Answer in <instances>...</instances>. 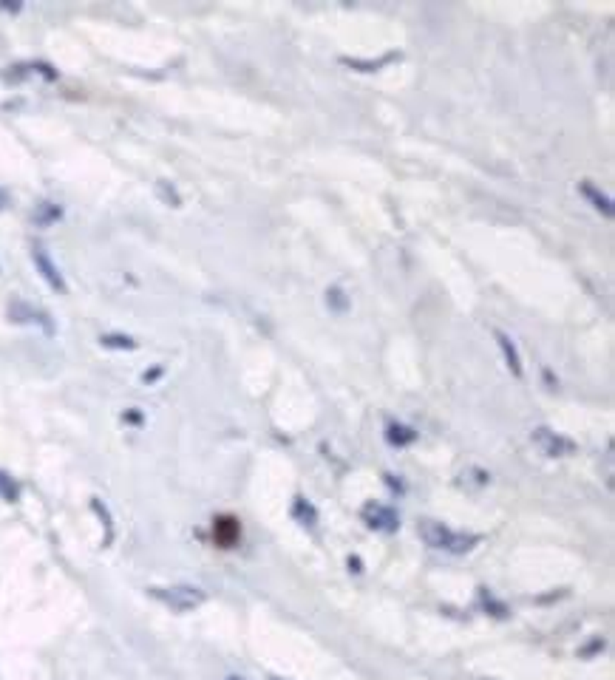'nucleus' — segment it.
<instances>
[{"instance_id": "6", "label": "nucleus", "mask_w": 615, "mask_h": 680, "mask_svg": "<svg viewBox=\"0 0 615 680\" xmlns=\"http://www.w3.org/2000/svg\"><path fill=\"white\" fill-rule=\"evenodd\" d=\"M9 318L12 321H18V323H32V321H37V323H43L46 329H52V318L49 315H43V312H37V309H32L29 304H23V301H12L9 304Z\"/></svg>"}, {"instance_id": "8", "label": "nucleus", "mask_w": 615, "mask_h": 680, "mask_svg": "<svg viewBox=\"0 0 615 680\" xmlns=\"http://www.w3.org/2000/svg\"><path fill=\"white\" fill-rule=\"evenodd\" d=\"M496 340H499V346H502V352H505V360H508L510 371H513L516 377H522V360H519V354H516L513 340H510L505 332H496Z\"/></svg>"}, {"instance_id": "14", "label": "nucleus", "mask_w": 615, "mask_h": 680, "mask_svg": "<svg viewBox=\"0 0 615 680\" xmlns=\"http://www.w3.org/2000/svg\"><path fill=\"white\" fill-rule=\"evenodd\" d=\"M295 516L306 525V527H315V522H318V513H315V508L309 505V502H304V499H295Z\"/></svg>"}, {"instance_id": "19", "label": "nucleus", "mask_w": 615, "mask_h": 680, "mask_svg": "<svg viewBox=\"0 0 615 680\" xmlns=\"http://www.w3.org/2000/svg\"><path fill=\"white\" fill-rule=\"evenodd\" d=\"M230 680H236V677H230Z\"/></svg>"}, {"instance_id": "1", "label": "nucleus", "mask_w": 615, "mask_h": 680, "mask_svg": "<svg viewBox=\"0 0 615 680\" xmlns=\"http://www.w3.org/2000/svg\"><path fill=\"white\" fill-rule=\"evenodd\" d=\"M420 533H423V539H426L429 547L446 550V553H465V550H471V547L479 542V536L454 533V530H448L446 525H437V522H423V525H420Z\"/></svg>"}, {"instance_id": "10", "label": "nucleus", "mask_w": 615, "mask_h": 680, "mask_svg": "<svg viewBox=\"0 0 615 680\" xmlns=\"http://www.w3.org/2000/svg\"><path fill=\"white\" fill-rule=\"evenodd\" d=\"M417 439V434L412 431V428H405V425H388V442L391 445H412Z\"/></svg>"}, {"instance_id": "3", "label": "nucleus", "mask_w": 615, "mask_h": 680, "mask_svg": "<svg viewBox=\"0 0 615 680\" xmlns=\"http://www.w3.org/2000/svg\"><path fill=\"white\" fill-rule=\"evenodd\" d=\"M533 442H536V448L544 453V457H567V453L575 451L573 439H567V436H561V434H556L550 428H536L533 431Z\"/></svg>"}, {"instance_id": "18", "label": "nucleus", "mask_w": 615, "mask_h": 680, "mask_svg": "<svg viewBox=\"0 0 615 680\" xmlns=\"http://www.w3.org/2000/svg\"><path fill=\"white\" fill-rule=\"evenodd\" d=\"M4 204H6V196H4V193H0V207H4Z\"/></svg>"}, {"instance_id": "2", "label": "nucleus", "mask_w": 615, "mask_h": 680, "mask_svg": "<svg viewBox=\"0 0 615 680\" xmlns=\"http://www.w3.org/2000/svg\"><path fill=\"white\" fill-rule=\"evenodd\" d=\"M156 601L167 604L173 612H190L204 604V592L196 587H150L148 590Z\"/></svg>"}, {"instance_id": "12", "label": "nucleus", "mask_w": 615, "mask_h": 680, "mask_svg": "<svg viewBox=\"0 0 615 680\" xmlns=\"http://www.w3.org/2000/svg\"><path fill=\"white\" fill-rule=\"evenodd\" d=\"M581 193H584V196H587V198H590V201H592L598 210H604L607 215H612V204H609V198H604V196H601V193H598V190H595L590 181H581Z\"/></svg>"}, {"instance_id": "9", "label": "nucleus", "mask_w": 615, "mask_h": 680, "mask_svg": "<svg viewBox=\"0 0 615 680\" xmlns=\"http://www.w3.org/2000/svg\"><path fill=\"white\" fill-rule=\"evenodd\" d=\"M63 215V207L60 204H40V207H35V224H54L57 218Z\"/></svg>"}, {"instance_id": "13", "label": "nucleus", "mask_w": 615, "mask_h": 680, "mask_svg": "<svg viewBox=\"0 0 615 680\" xmlns=\"http://www.w3.org/2000/svg\"><path fill=\"white\" fill-rule=\"evenodd\" d=\"M100 343H102L105 349H128V352L136 349V340L128 338V335H102Z\"/></svg>"}, {"instance_id": "7", "label": "nucleus", "mask_w": 615, "mask_h": 680, "mask_svg": "<svg viewBox=\"0 0 615 680\" xmlns=\"http://www.w3.org/2000/svg\"><path fill=\"white\" fill-rule=\"evenodd\" d=\"M216 542H219L222 547L236 544V542H239V522L230 519V516H222V519L216 522Z\"/></svg>"}, {"instance_id": "4", "label": "nucleus", "mask_w": 615, "mask_h": 680, "mask_svg": "<svg viewBox=\"0 0 615 680\" xmlns=\"http://www.w3.org/2000/svg\"><path fill=\"white\" fill-rule=\"evenodd\" d=\"M32 258H35V267L40 270V275L46 278V284H49L52 290H57V292H66V281H63L60 270L54 267V261L49 258V253L43 250V244H35V247H32Z\"/></svg>"}, {"instance_id": "11", "label": "nucleus", "mask_w": 615, "mask_h": 680, "mask_svg": "<svg viewBox=\"0 0 615 680\" xmlns=\"http://www.w3.org/2000/svg\"><path fill=\"white\" fill-rule=\"evenodd\" d=\"M0 496H4L6 502H18L20 499V485L6 471H0Z\"/></svg>"}, {"instance_id": "17", "label": "nucleus", "mask_w": 615, "mask_h": 680, "mask_svg": "<svg viewBox=\"0 0 615 680\" xmlns=\"http://www.w3.org/2000/svg\"><path fill=\"white\" fill-rule=\"evenodd\" d=\"M159 374H162V369H153V371H148V374H145V380H148V383H150V380H156V377H159Z\"/></svg>"}, {"instance_id": "5", "label": "nucleus", "mask_w": 615, "mask_h": 680, "mask_svg": "<svg viewBox=\"0 0 615 680\" xmlns=\"http://www.w3.org/2000/svg\"><path fill=\"white\" fill-rule=\"evenodd\" d=\"M363 519H366L369 527H374V530H386V533H394V530L400 527L397 513H394L391 508H386V505H374V502L363 508Z\"/></svg>"}, {"instance_id": "15", "label": "nucleus", "mask_w": 615, "mask_h": 680, "mask_svg": "<svg viewBox=\"0 0 615 680\" xmlns=\"http://www.w3.org/2000/svg\"><path fill=\"white\" fill-rule=\"evenodd\" d=\"M29 66H15V68H9V71H26ZM29 74V71H26ZM4 80L6 83H18V80H23V74H4Z\"/></svg>"}, {"instance_id": "16", "label": "nucleus", "mask_w": 615, "mask_h": 680, "mask_svg": "<svg viewBox=\"0 0 615 680\" xmlns=\"http://www.w3.org/2000/svg\"><path fill=\"white\" fill-rule=\"evenodd\" d=\"M125 422H133V425H142V414H139L136 408H131V411L125 414Z\"/></svg>"}]
</instances>
